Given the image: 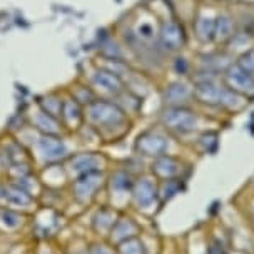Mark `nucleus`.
I'll list each match as a JSON object with an SVG mask.
<instances>
[{
  "label": "nucleus",
  "instance_id": "obj_1",
  "mask_svg": "<svg viewBox=\"0 0 254 254\" xmlns=\"http://www.w3.org/2000/svg\"><path fill=\"white\" fill-rule=\"evenodd\" d=\"M85 109V121L101 137L117 139L129 130V114L116 101L95 99Z\"/></svg>",
  "mask_w": 254,
  "mask_h": 254
},
{
  "label": "nucleus",
  "instance_id": "obj_2",
  "mask_svg": "<svg viewBox=\"0 0 254 254\" xmlns=\"http://www.w3.org/2000/svg\"><path fill=\"white\" fill-rule=\"evenodd\" d=\"M161 127L167 134L176 135V137H186L201 127V117L199 112L194 111L190 106L181 107H164L159 114Z\"/></svg>",
  "mask_w": 254,
  "mask_h": 254
},
{
  "label": "nucleus",
  "instance_id": "obj_3",
  "mask_svg": "<svg viewBox=\"0 0 254 254\" xmlns=\"http://www.w3.org/2000/svg\"><path fill=\"white\" fill-rule=\"evenodd\" d=\"M107 172L106 171H90L72 178L69 184V192L72 201L79 206H89L92 204L101 190L106 189Z\"/></svg>",
  "mask_w": 254,
  "mask_h": 254
},
{
  "label": "nucleus",
  "instance_id": "obj_4",
  "mask_svg": "<svg viewBox=\"0 0 254 254\" xmlns=\"http://www.w3.org/2000/svg\"><path fill=\"white\" fill-rule=\"evenodd\" d=\"M157 183L151 172H140L135 176L132 190L129 197V207L142 214H151L156 207H159L157 199Z\"/></svg>",
  "mask_w": 254,
  "mask_h": 254
},
{
  "label": "nucleus",
  "instance_id": "obj_5",
  "mask_svg": "<svg viewBox=\"0 0 254 254\" xmlns=\"http://www.w3.org/2000/svg\"><path fill=\"white\" fill-rule=\"evenodd\" d=\"M135 174L130 172L127 167H119V169L112 171L111 174H107L106 181V190L111 199V206L117 207L121 211H126V207L129 206V197L130 190H132Z\"/></svg>",
  "mask_w": 254,
  "mask_h": 254
},
{
  "label": "nucleus",
  "instance_id": "obj_6",
  "mask_svg": "<svg viewBox=\"0 0 254 254\" xmlns=\"http://www.w3.org/2000/svg\"><path fill=\"white\" fill-rule=\"evenodd\" d=\"M171 149V134L164 129H147L140 132L135 139L134 151L139 157L156 159L159 156L169 154Z\"/></svg>",
  "mask_w": 254,
  "mask_h": 254
},
{
  "label": "nucleus",
  "instance_id": "obj_7",
  "mask_svg": "<svg viewBox=\"0 0 254 254\" xmlns=\"http://www.w3.org/2000/svg\"><path fill=\"white\" fill-rule=\"evenodd\" d=\"M149 172L157 181H169V179H184L188 181L190 174V166L183 157L174 154H164L152 159L149 162Z\"/></svg>",
  "mask_w": 254,
  "mask_h": 254
},
{
  "label": "nucleus",
  "instance_id": "obj_8",
  "mask_svg": "<svg viewBox=\"0 0 254 254\" xmlns=\"http://www.w3.org/2000/svg\"><path fill=\"white\" fill-rule=\"evenodd\" d=\"M221 80L229 90L241 95L246 101L254 99V75L241 69L238 64H229L221 74Z\"/></svg>",
  "mask_w": 254,
  "mask_h": 254
},
{
  "label": "nucleus",
  "instance_id": "obj_9",
  "mask_svg": "<svg viewBox=\"0 0 254 254\" xmlns=\"http://www.w3.org/2000/svg\"><path fill=\"white\" fill-rule=\"evenodd\" d=\"M107 167V157L104 154L99 152H79L69 157L67 161V172L69 176H77L85 174L90 171H106Z\"/></svg>",
  "mask_w": 254,
  "mask_h": 254
},
{
  "label": "nucleus",
  "instance_id": "obj_10",
  "mask_svg": "<svg viewBox=\"0 0 254 254\" xmlns=\"http://www.w3.org/2000/svg\"><path fill=\"white\" fill-rule=\"evenodd\" d=\"M35 151L45 164H57L67 157V147L59 135L40 134L35 140Z\"/></svg>",
  "mask_w": 254,
  "mask_h": 254
},
{
  "label": "nucleus",
  "instance_id": "obj_11",
  "mask_svg": "<svg viewBox=\"0 0 254 254\" xmlns=\"http://www.w3.org/2000/svg\"><path fill=\"white\" fill-rule=\"evenodd\" d=\"M140 234H142V224L137 221V217L127 211H122L106 241L112 244V246H117V244L126 241V239L135 238V236Z\"/></svg>",
  "mask_w": 254,
  "mask_h": 254
},
{
  "label": "nucleus",
  "instance_id": "obj_12",
  "mask_svg": "<svg viewBox=\"0 0 254 254\" xmlns=\"http://www.w3.org/2000/svg\"><path fill=\"white\" fill-rule=\"evenodd\" d=\"M121 209L111 206V204H104V206H99L97 209L94 211L92 219H90V228H92V233L101 239H107V236L111 234L112 228H114L116 221L119 219L121 216Z\"/></svg>",
  "mask_w": 254,
  "mask_h": 254
},
{
  "label": "nucleus",
  "instance_id": "obj_13",
  "mask_svg": "<svg viewBox=\"0 0 254 254\" xmlns=\"http://www.w3.org/2000/svg\"><path fill=\"white\" fill-rule=\"evenodd\" d=\"M192 102H194V89L186 80L171 82L162 90V104H164V107L190 106Z\"/></svg>",
  "mask_w": 254,
  "mask_h": 254
},
{
  "label": "nucleus",
  "instance_id": "obj_14",
  "mask_svg": "<svg viewBox=\"0 0 254 254\" xmlns=\"http://www.w3.org/2000/svg\"><path fill=\"white\" fill-rule=\"evenodd\" d=\"M3 201H5V206L12 209L25 211L35 204V196H32L29 190L17 184L15 181H8V183H3Z\"/></svg>",
  "mask_w": 254,
  "mask_h": 254
},
{
  "label": "nucleus",
  "instance_id": "obj_15",
  "mask_svg": "<svg viewBox=\"0 0 254 254\" xmlns=\"http://www.w3.org/2000/svg\"><path fill=\"white\" fill-rule=\"evenodd\" d=\"M159 39L169 52H178L186 45V30L184 27L176 20H167L161 25Z\"/></svg>",
  "mask_w": 254,
  "mask_h": 254
},
{
  "label": "nucleus",
  "instance_id": "obj_16",
  "mask_svg": "<svg viewBox=\"0 0 254 254\" xmlns=\"http://www.w3.org/2000/svg\"><path fill=\"white\" fill-rule=\"evenodd\" d=\"M85 121V109L75 101L74 97H65L62 101V111H61V122L62 127L69 130L80 129Z\"/></svg>",
  "mask_w": 254,
  "mask_h": 254
},
{
  "label": "nucleus",
  "instance_id": "obj_17",
  "mask_svg": "<svg viewBox=\"0 0 254 254\" xmlns=\"http://www.w3.org/2000/svg\"><path fill=\"white\" fill-rule=\"evenodd\" d=\"M92 84L101 89L102 92H107L114 95V97H117V95L126 90V84L122 80V77L109 69H101L95 72L92 75Z\"/></svg>",
  "mask_w": 254,
  "mask_h": 254
},
{
  "label": "nucleus",
  "instance_id": "obj_18",
  "mask_svg": "<svg viewBox=\"0 0 254 254\" xmlns=\"http://www.w3.org/2000/svg\"><path fill=\"white\" fill-rule=\"evenodd\" d=\"M32 126L35 130H39L40 134H49V135H59L62 130V122L61 119L54 117L47 112H44L42 109H39L34 116H32Z\"/></svg>",
  "mask_w": 254,
  "mask_h": 254
},
{
  "label": "nucleus",
  "instance_id": "obj_19",
  "mask_svg": "<svg viewBox=\"0 0 254 254\" xmlns=\"http://www.w3.org/2000/svg\"><path fill=\"white\" fill-rule=\"evenodd\" d=\"M184 179H169V181H159L157 183V199L159 207H164L167 202H171L174 197H178L181 192L186 190Z\"/></svg>",
  "mask_w": 254,
  "mask_h": 254
},
{
  "label": "nucleus",
  "instance_id": "obj_20",
  "mask_svg": "<svg viewBox=\"0 0 254 254\" xmlns=\"http://www.w3.org/2000/svg\"><path fill=\"white\" fill-rule=\"evenodd\" d=\"M27 214L24 211L12 209L8 206H0V228L7 233H15L24 228Z\"/></svg>",
  "mask_w": 254,
  "mask_h": 254
},
{
  "label": "nucleus",
  "instance_id": "obj_21",
  "mask_svg": "<svg viewBox=\"0 0 254 254\" xmlns=\"http://www.w3.org/2000/svg\"><path fill=\"white\" fill-rule=\"evenodd\" d=\"M214 25H216V17H211L207 13L197 15L196 22H194V34H196L199 42L207 44L214 40Z\"/></svg>",
  "mask_w": 254,
  "mask_h": 254
},
{
  "label": "nucleus",
  "instance_id": "obj_22",
  "mask_svg": "<svg viewBox=\"0 0 254 254\" xmlns=\"http://www.w3.org/2000/svg\"><path fill=\"white\" fill-rule=\"evenodd\" d=\"M234 20L229 13H219L216 17V25H214V40L216 42H229L234 37Z\"/></svg>",
  "mask_w": 254,
  "mask_h": 254
},
{
  "label": "nucleus",
  "instance_id": "obj_23",
  "mask_svg": "<svg viewBox=\"0 0 254 254\" xmlns=\"http://www.w3.org/2000/svg\"><path fill=\"white\" fill-rule=\"evenodd\" d=\"M196 149L201 156H207V154H214L219 146V134L214 130H204L196 137Z\"/></svg>",
  "mask_w": 254,
  "mask_h": 254
},
{
  "label": "nucleus",
  "instance_id": "obj_24",
  "mask_svg": "<svg viewBox=\"0 0 254 254\" xmlns=\"http://www.w3.org/2000/svg\"><path fill=\"white\" fill-rule=\"evenodd\" d=\"M114 248L117 254H149L147 243L144 241L142 234L135 236V238H130V239H126V241L119 243Z\"/></svg>",
  "mask_w": 254,
  "mask_h": 254
},
{
  "label": "nucleus",
  "instance_id": "obj_25",
  "mask_svg": "<svg viewBox=\"0 0 254 254\" xmlns=\"http://www.w3.org/2000/svg\"><path fill=\"white\" fill-rule=\"evenodd\" d=\"M62 101L59 95L56 94H49L42 97L39 101V107L42 109L44 112H47V114H51L54 117H57V119H61V111H62Z\"/></svg>",
  "mask_w": 254,
  "mask_h": 254
},
{
  "label": "nucleus",
  "instance_id": "obj_26",
  "mask_svg": "<svg viewBox=\"0 0 254 254\" xmlns=\"http://www.w3.org/2000/svg\"><path fill=\"white\" fill-rule=\"evenodd\" d=\"M72 97H74L82 107H87L89 104H92L95 99H97V95H95V92L89 85H77L74 89V92H72Z\"/></svg>",
  "mask_w": 254,
  "mask_h": 254
},
{
  "label": "nucleus",
  "instance_id": "obj_27",
  "mask_svg": "<svg viewBox=\"0 0 254 254\" xmlns=\"http://www.w3.org/2000/svg\"><path fill=\"white\" fill-rule=\"evenodd\" d=\"M204 254H229L228 246L217 236H209L206 239V249H204Z\"/></svg>",
  "mask_w": 254,
  "mask_h": 254
},
{
  "label": "nucleus",
  "instance_id": "obj_28",
  "mask_svg": "<svg viewBox=\"0 0 254 254\" xmlns=\"http://www.w3.org/2000/svg\"><path fill=\"white\" fill-rule=\"evenodd\" d=\"M85 254H117V253L112 244H109L106 239H101V241H95L90 244V248L87 249Z\"/></svg>",
  "mask_w": 254,
  "mask_h": 254
},
{
  "label": "nucleus",
  "instance_id": "obj_29",
  "mask_svg": "<svg viewBox=\"0 0 254 254\" xmlns=\"http://www.w3.org/2000/svg\"><path fill=\"white\" fill-rule=\"evenodd\" d=\"M241 69H244L249 74L254 75V49H249V51L243 52L241 57H239V61L236 62Z\"/></svg>",
  "mask_w": 254,
  "mask_h": 254
},
{
  "label": "nucleus",
  "instance_id": "obj_30",
  "mask_svg": "<svg viewBox=\"0 0 254 254\" xmlns=\"http://www.w3.org/2000/svg\"><path fill=\"white\" fill-rule=\"evenodd\" d=\"M243 212H244V219H246L249 229L253 231L254 234V196H249L244 202V207H243Z\"/></svg>",
  "mask_w": 254,
  "mask_h": 254
},
{
  "label": "nucleus",
  "instance_id": "obj_31",
  "mask_svg": "<svg viewBox=\"0 0 254 254\" xmlns=\"http://www.w3.org/2000/svg\"><path fill=\"white\" fill-rule=\"evenodd\" d=\"M137 35L142 40H151V39H154V29H152V25L151 24H140L139 27H137Z\"/></svg>",
  "mask_w": 254,
  "mask_h": 254
},
{
  "label": "nucleus",
  "instance_id": "obj_32",
  "mask_svg": "<svg viewBox=\"0 0 254 254\" xmlns=\"http://www.w3.org/2000/svg\"><path fill=\"white\" fill-rule=\"evenodd\" d=\"M35 254H57V253L54 251V248L47 241H44V244H42V246H39L37 253H35Z\"/></svg>",
  "mask_w": 254,
  "mask_h": 254
}]
</instances>
